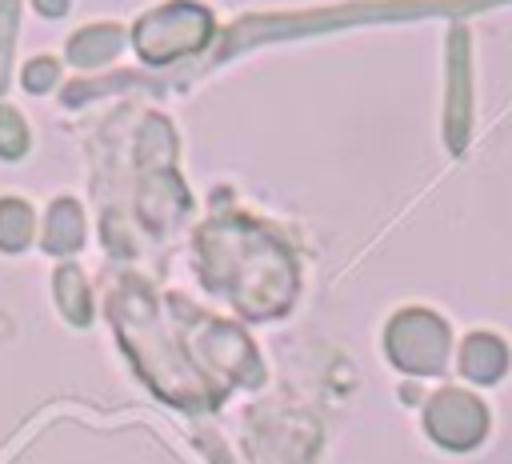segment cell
Wrapping results in <instances>:
<instances>
[{"instance_id":"obj_1","label":"cell","mask_w":512,"mask_h":464,"mask_svg":"<svg viewBox=\"0 0 512 464\" xmlns=\"http://www.w3.org/2000/svg\"><path fill=\"white\" fill-rule=\"evenodd\" d=\"M428 428L448 444V448H468L480 440L484 432V408L472 396L460 392H444L432 408H428Z\"/></svg>"},{"instance_id":"obj_2","label":"cell","mask_w":512,"mask_h":464,"mask_svg":"<svg viewBox=\"0 0 512 464\" xmlns=\"http://www.w3.org/2000/svg\"><path fill=\"white\" fill-rule=\"evenodd\" d=\"M464 356H468L464 368H468L476 380H492V376L504 368V352H500V344H492V340H472Z\"/></svg>"}]
</instances>
